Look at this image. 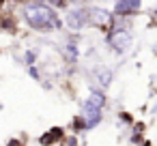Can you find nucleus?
Segmentation results:
<instances>
[{
	"mask_svg": "<svg viewBox=\"0 0 157 146\" xmlns=\"http://www.w3.org/2000/svg\"><path fill=\"white\" fill-rule=\"evenodd\" d=\"M26 20H28V24H30L33 28H37V30H54V28L58 26L54 11L48 9V7H43V5H33V7H28V9H26Z\"/></svg>",
	"mask_w": 157,
	"mask_h": 146,
	"instance_id": "nucleus-1",
	"label": "nucleus"
},
{
	"mask_svg": "<svg viewBox=\"0 0 157 146\" xmlns=\"http://www.w3.org/2000/svg\"><path fill=\"white\" fill-rule=\"evenodd\" d=\"M129 43H131V37H129V32H127L125 28L116 26V28L110 32V45H112L114 50H118V52H125V50L129 47Z\"/></svg>",
	"mask_w": 157,
	"mask_h": 146,
	"instance_id": "nucleus-2",
	"label": "nucleus"
},
{
	"mask_svg": "<svg viewBox=\"0 0 157 146\" xmlns=\"http://www.w3.org/2000/svg\"><path fill=\"white\" fill-rule=\"evenodd\" d=\"M82 120H84L86 127H95V125L101 120V107H88V105H84Z\"/></svg>",
	"mask_w": 157,
	"mask_h": 146,
	"instance_id": "nucleus-3",
	"label": "nucleus"
},
{
	"mask_svg": "<svg viewBox=\"0 0 157 146\" xmlns=\"http://www.w3.org/2000/svg\"><path fill=\"white\" fill-rule=\"evenodd\" d=\"M140 0H118L116 2V15H129L133 11H138Z\"/></svg>",
	"mask_w": 157,
	"mask_h": 146,
	"instance_id": "nucleus-4",
	"label": "nucleus"
},
{
	"mask_svg": "<svg viewBox=\"0 0 157 146\" xmlns=\"http://www.w3.org/2000/svg\"><path fill=\"white\" fill-rule=\"evenodd\" d=\"M84 105H88V107H103V95L93 92V95L86 99V103H84Z\"/></svg>",
	"mask_w": 157,
	"mask_h": 146,
	"instance_id": "nucleus-5",
	"label": "nucleus"
},
{
	"mask_svg": "<svg viewBox=\"0 0 157 146\" xmlns=\"http://www.w3.org/2000/svg\"><path fill=\"white\" fill-rule=\"evenodd\" d=\"M97 82H99V84H108V82H110V71H108V69H101V71L97 73Z\"/></svg>",
	"mask_w": 157,
	"mask_h": 146,
	"instance_id": "nucleus-6",
	"label": "nucleus"
},
{
	"mask_svg": "<svg viewBox=\"0 0 157 146\" xmlns=\"http://www.w3.org/2000/svg\"><path fill=\"white\" fill-rule=\"evenodd\" d=\"M63 146H78V140L71 135V137H63Z\"/></svg>",
	"mask_w": 157,
	"mask_h": 146,
	"instance_id": "nucleus-7",
	"label": "nucleus"
}]
</instances>
